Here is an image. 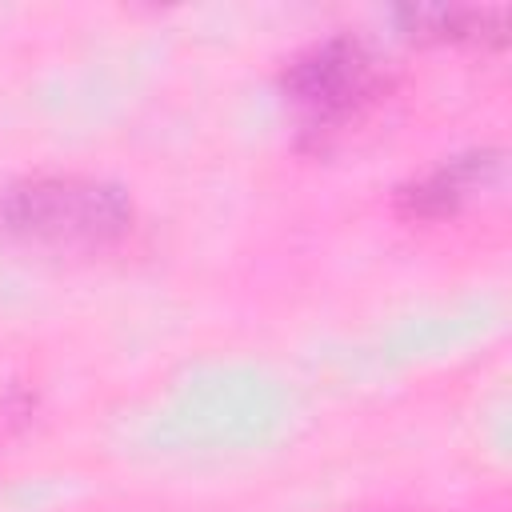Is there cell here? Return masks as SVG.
I'll return each instance as SVG.
<instances>
[{"label":"cell","instance_id":"cell-1","mask_svg":"<svg viewBox=\"0 0 512 512\" xmlns=\"http://www.w3.org/2000/svg\"><path fill=\"white\" fill-rule=\"evenodd\" d=\"M132 220L128 192L96 176H28L0 196V228L48 252H104L132 232Z\"/></svg>","mask_w":512,"mask_h":512},{"label":"cell","instance_id":"cell-2","mask_svg":"<svg viewBox=\"0 0 512 512\" xmlns=\"http://www.w3.org/2000/svg\"><path fill=\"white\" fill-rule=\"evenodd\" d=\"M384 84L388 80L376 52L348 32L300 48L280 72V92L292 104L300 132L312 140H328L364 120L384 96Z\"/></svg>","mask_w":512,"mask_h":512},{"label":"cell","instance_id":"cell-3","mask_svg":"<svg viewBox=\"0 0 512 512\" xmlns=\"http://www.w3.org/2000/svg\"><path fill=\"white\" fill-rule=\"evenodd\" d=\"M504 180V152L500 148H472L460 156L440 160L436 168L420 172L396 192V208L408 220H444L476 204Z\"/></svg>","mask_w":512,"mask_h":512},{"label":"cell","instance_id":"cell-4","mask_svg":"<svg viewBox=\"0 0 512 512\" xmlns=\"http://www.w3.org/2000/svg\"><path fill=\"white\" fill-rule=\"evenodd\" d=\"M396 20L416 40H436V44H504L508 8L408 4V8H396Z\"/></svg>","mask_w":512,"mask_h":512}]
</instances>
